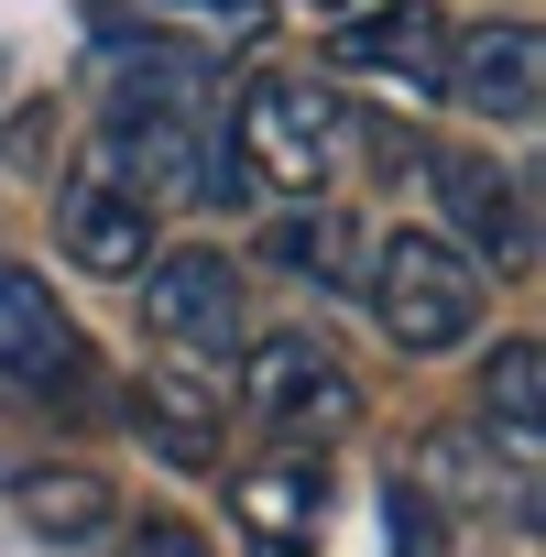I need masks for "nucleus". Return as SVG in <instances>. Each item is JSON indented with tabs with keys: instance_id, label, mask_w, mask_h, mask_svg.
I'll use <instances>...</instances> for the list:
<instances>
[{
	"instance_id": "nucleus-17",
	"label": "nucleus",
	"mask_w": 546,
	"mask_h": 557,
	"mask_svg": "<svg viewBox=\"0 0 546 557\" xmlns=\"http://www.w3.org/2000/svg\"><path fill=\"white\" fill-rule=\"evenodd\" d=\"M481 426H492L502 448L546 459V350H535V339H502V350L481 361Z\"/></svg>"
},
{
	"instance_id": "nucleus-7",
	"label": "nucleus",
	"mask_w": 546,
	"mask_h": 557,
	"mask_svg": "<svg viewBox=\"0 0 546 557\" xmlns=\"http://www.w3.org/2000/svg\"><path fill=\"white\" fill-rule=\"evenodd\" d=\"M437 175V240L470 262V273H524L535 262V197H524V175L513 164H492V153H437L426 164Z\"/></svg>"
},
{
	"instance_id": "nucleus-10",
	"label": "nucleus",
	"mask_w": 546,
	"mask_h": 557,
	"mask_svg": "<svg viewBox=\"0 0 546 557\" xmlns=\"http://www.w3.org/2000/svg\"><path fill=\"white\" fill-rule=\"evenodd\" d=\"M415 492L437 503H459V513H502L513 535H535L546 524V503H535V459L524 448H502L492 426H437L426 448H415Z\"/></svg>"
},
{
	"instance_id": "nucleus-14",
	"label": "nucleus",
	"mask_w": 546,
	"mask_h": 557,
	"mask_svg": "<svg viewBox=\"0 0 546 557\" xmlns=\"http://www.w3.org/2000/svg\"><path fill=\"white\" fill-rule=\"evenodd\" d=\"M339 66L350 77H383L394 99H437V66H448L437 0H361V12L339 23Z\"/></svg>"
},
{
	"instance_id": "nucleus-13",
	"label": "nucleus",
	"mask_w": 546,
	"mask_h": 557,
	"mask_svg": "<svg viewBox=\"0 0 546 557\" xmlns=\"http://www.w3.org/2000/svg\"><path fill=\"white\" fill-rule=\"evenodd\" d=\"M0 383H23V394H88V339H77V318L34 285L23 262H0Z\"/></svg>"
},
{
	"instance_id": "nucleus-15",
	"label": "nucleus",
	"mask_w": 546,
	"mask_h": 557,
	"mask_svg": "<svg viewBox=\"0 0 546 557\" xmlns=\"http://www.w3.org/2000/svg\"><path fill=\"white\" fill-rule=\"evenodd\" d=\"M110 12H121L132 45H175V55H197V66L251 55V45L273 34V0H110Z\"/></svg>"
},
{
	"instance_id": "nucleus-4",
	"label": "nucleus",
	"mask_w": 546,
	"mask_h": 557,
	"mask_svg": "<svg viewBox=\"0 0 546 557\" xmlns=\"http://www.w3.org/2000/svg\"><path fill=\"white\" fill-rule=\"evenodd\" d=\"M240 416L273 437V448H339L361 426V372L318 339V329H273L240 350Z\"/></svg>"
},
{
	"instance_id": "nucleus-11",
	"label": "nucleus",
	"mask_w": 546,
	"mask_h": 557,
	"mask_svg": "<svg viewBox=\"0 0 546 557\" xmlns=\"http://www.w3.org/2000/svg\"><path fill=\"white\" fill-rule=\"evenodd\" d=\"M0 503H12V524L55 557H99L110 524H121V492L88 470V459H12L0 470Z\"/></svg>"
},
{
	"instance_id": "nucleus-12",
	"label": "nucleus",
	"mask_w": 546,
	"mask_h": 557,
	"mask_svg": "<svg viewBox=\"0 0 546 557\" xmlns=\"http://www.w3.org/2000/svg\"><path fill=\"white\" fill-rule=\"evenodd\" d=\"M121 416L142 426V448H153L164 470H219V437H229V383H219V372H186V361H153V372L121 394Z\"/></svg>"
},
{
	"instance_id": "nucleus-5",
	"label": "nucleus",
	"mask_w": 546,
	"mask_h": 557,
	"mask_svg": "<svg viewBox=\"0 0 546 557\" xmlns=\"http://www.w3.org/2000/svg\"><path fill=\"white\" fill-rule=\"evenodd\" d=\"M132 285H142V329H153L186 372H229V361L251 350V273H240L219 240L153 251Z\"/></svg>"
},
{
	"instance_id": "nucleus-6",
	"label": "nucleus",
	"mask_w": 546,
	"mask_h": 557,
	"mask_svg": "<svg viewBox=\"0 0 546 557\" xmlns=\"http://www.w3.org/2000/svg\"><path fill=\"white\" fill-rule=\"evenodd\" d=\"M437 110H459V121H492V132H524V121L546 110V34H535L524 12H492V23L448 34Z\"/></svg>"
},
{
	"instance_id": "nucleus-9",
	"label": "nucleus",
	"mask_w": 546,
	"mask_h": 557,
	"mask_svg": "<svg viewBox=\"0 0 546 557\" xmlns=\"http://www.w3.org/2000/svg\"><path fill=\"white\" fill-rule=\"evenodd\" d=\"M55 251H66L77 273H99V285H132V273L164 251V230H153V208H142L99 153H77L66 186H55Z\"/></svg>"
},
{
	"instance_id": "nucleus-1",
	"label": "nucleus",
	"mask_w": 546,
	"mask_h": 557,
	"mask_svg": "<svg viewBox=\"0 0 546 557\" xmlns=\"http://www.w3.org/2000/svg\"><path fill=\"white\" fill-rule=\"evenodd\" d=\"M153 219L164 208H251V175L229 153L219 88L197 55L175 45H132L110 34V88H99V143H88Z\"/></svg>"
},
{
	"instance_id": "nucleus-16",
	"label": "nucleus",
	"mask_w": 546,
	"mask_h": 557,
	"mask_svg": "<svg viewBox=\"0 0 546 557\" xmlns=\"http://www.w3.org/2000/svg\"><path fill=\"white\" fill-rule=\"evenodd\" d=\"M361 230L318 197V208H285L262 230V273H285V285H318V296H361Z\"/></svg>"
},
{
	"instance_id": "nucleus-3",
	"label": "nucleus",
	"mask_w": 546,
	"mask_h": 557,
	"mask_svg": "<svg viewBox=\"0 0 546 557\" xmlns=\"http://www.w3.org/2000/svg\"><path fill=\"white\" fill-rule=\"evenodd\" d=\"M361 296H372V318L405 361H448V350L481 339V273L437 230H383L361 251Z\"/></svg>"
},
{
	"instance_id": "nucleus-18",
	"label": "nucleus",
	"mask_w": 546,
	"mask_h": 557,
	"mask_svg": "<svg viewBox=\"0 0 546 557\" xmlns=\"http://www.w3.org/2000/svg\"><path fill=\"white\" fill-rule=\"evenodd\" d=\"M383 557H437V503H426L405 470L383 481Z\"/></svg>"
},
{
	"instance_id": "nucleus-19",
	"label": "nucleus",
	"mask_w": 546,
	"mask_h": 557,
	"mask_svg": "<svg viewBox=\"0 0 546 557\" xmlns=\"http://www.w3.org/2000/svg\"><path fill=\"white\" fill-rule=\"evenodd\" d=\"M110 557H219V546H208L186 513H121V524H110Z\"/></svg>"
},
{
	"instance_id": "nucleus-8",
	"label": "nucleus",
	"mask_w": 546,
	"mask_h": 557,
	"mask_svg": "<svg viewBox=\"0 0 546 557\" xmlns=\"http://www.w3.org/2000/svg\"><path fill=\"white\" fill-rule=\"evenodd\" d=\"M229 535L240 557H318L328 546V459L318 448H262L229 470Z\"/></svg>"
},
{
	"instance_id": "nucleus-2",
	"label": "nucleus",
	"mask_w": 546,
	"mask_h": 557,
	"mask_svg": "<svg viewBox=\"0 0 546 557\" xmlns=\"http://www.w3.org/2000/svg\"><path fill=\"white\" fill-rule=\"evenodd\" d=\"M229 153H240V175H251V197L273 186V197H296V208H318L328 186H339V164L361 153V110L328 88V77H251L229 110Z\"/></svg>"
},
{
	"instance_id": "nucleus-20",
	"label": "nucleus",
	"mask_w": 546,
	"mask_h": 557,
	"mask_svg": "<svg viewBox=\"0 0 546 557\" xmlns=\"http://www.w3.org/2000/svg\"><path fill=\"white\" fill-rule=\"evenodd\" d=\"M273 12H339V23H350V12H361V0H273Z\"/></svg>"
}]
</instances>
